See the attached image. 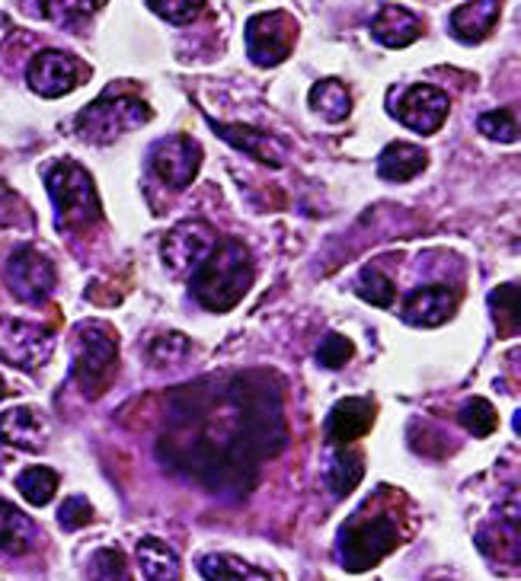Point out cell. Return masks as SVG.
I'll return each instance as SVG.
<instances>
[{
    "instance_id": "5b68a950",
    "label": "cell",
    "mask_w": 521,
    "mask_h": 581,
    "mask_svg": "<svg viewBox=\"0 0 521 581\" xmlns=\"http://www.w3.org/2000/svg\"><path fill=\"white\" fill-rule=\"evenodd\" d=\"M115 371H118L115 332L106 323H83L77 329L75 364H71V377L80 384V390L87 397L106 394Z\"/></svg>"
},
{
    "instance_id": "8992f818",
    "label": "cell",
    "mask_w": 521,
    "mask_h": 581,
    "mask_svg": "<svg viewBox=\"0 0 521 581\" xmlns=\"http://www.w3.org/2000/svg\"><path fill=\"white\" fill-rule=\"evenodd\" d=\"M145 122H150L148 103H141L138 96H125V93H118V96L106 93L77 115L75 128L77 135L90 145H110L118 135L141 128Z\"/></svg>"
},
{
    "instance_id": "52a82bcc",
    "label": "cell",
    "mask_w": 521,
    "mask_h": 581,
    "mask_svg": "<svg viewBox=\"0 0 521 581\" xmlns=\"http://www.w3.org/2000/svg\"><path fill=\"white\" fill-rule=\"evenodd\" d=\"M295 38H298V23L288 13H282V10L257 13L247 23V55L260 68H275L292 55Z\"/></svg>"
},
{
    "instance_id": "8d00e7d4",
    "label": "cell",
    "mask_w": 521,
    "mask_h": 581,
    "mask_svg": "<svg viewBox=\"0 0 521 581\" xmlns=\"http://www.w3.org/2000/svg\"><path fill=\"white\" fill-rule=\"evenodd\" d=\"M7 397V384H3V377H0V400Z\"/></svg>"
},
{
    "instance_id": "ac0fdd59",
    "label": "cell",
    "mask_w": 521,
    "mask_h": 581,
    "mask_svg": "<svg viewBox=\"0 0 521 581\" xmlns=\"http://www.w3.org/2000/svg\"><path fill=\"white\" fill-rule=\"evenodd\" d=\"M372 36L387 48H407L422 36V20L410 13L407 7L384 3L372 20Z\"/></svg>"
},
{
    "instance_id": "e0dca14e",
    "label": "cell",
    "mask_w": 521,
    "mask_h": 581,
    "mask_svg": "<svg viewBox=\"0 0 521 581\" xmlns=\"http://www.w3.org/2000/svg\"><path fill=\"white\" fill-rule=\"evenodd\" d=\"M212 128L222 135L224 141L237 150H243L247 157L260 160L265 167H282L285 163V147L279 145L272 135H265L260 128H250V125H227V122H212Z\"/></svg>"
},
{
    "instance_id": "d590c367",
    "label": "cell",
    "mask_w": 521,
    "mask_h": 581,
    "mask_svg": "<svg viewBox=\"0 0 521 581\" xmlns=\"http://www.w3.org/2000/svg\"><path fill=\"white\" fill-rule=\"evenodd\" d=\"M352 352H355V345L346 335H327L324 345L317 349V362L336 371V367H342V364L352 358Z\"/></svg>"
},
{
    "instance_id": "836d02e7",
    "label": "cell",
    "mask_w": 521,
    "mask_h": 581,
    "mask_svg": "<svg viewBox=\"0 0 521 581\" xmlns=\"http://www.w3.org/2000/svg\"><path fill=\"white\" fill-rule=\"evenodd\" d=\"M186 352H189V342H186V335H180V332H170V335H160V339H154V342H150V349H148L150 362L154 364L180 362Z\"/></svg>"
},
{
    "instance_id": "f546056e",
    "label": "cell",
    "mask_w": 521,
    "mask_h": 581,
    "mask_svg": "<svg viewBox=\"0 0 521 581\" xmlns=\"http://www.w3.org/2000/svg\"><path fill=\"white\" fill-rule=\"evenodd\" d=\"M90 581H135L122 549L103 546L90 556Z\"/></svg>"
},
{
    "instance_id": "6da1fadb",
    "label": "cell",
    "mask_w": 521,
    "mask_h": 581,
    "mask_svg": "<svg viewBox=\"0 0 521 581\" xmlns=\"http://www.w3.org/2000/svg\"><path fill=\"white\" fill-rule=\"evenodd\" d=\"M285 441L275 377L247 371L180 387L160 437V460L212 492L243 495L253 489L262 460L282 454Z\"/></svg>"
},
{
    "instance_id": "5bb4252c",
    "label": "cell",
    "mask_w": 521,
    "mask_h": 581,
    "mask_svg": "<svg viewBox=\"0 0 521 581\" xmlns=\"http://www.w3.org/2000/svg\"><path fill=\"white\" fill-rule=\"evenodd\" d=\"M374 406L365 397H349V400H339L330 409V419H327V441L333 447H352L359 437L369 435V429L374 425Z\"/></svg>"
},
{
    "instance_id": "2e32d148",
    "label": "cell",
    "mask_w": 521,
    "mask_h": 581,
    "mask_svg": "<svg viewBox=\"0 0 521 581\" xmlns=\"http://www.w3.org/2000/svg\"><path fill=\"white\" fill-rule=\"evenodd\" d=\"M48 437V425L33 406H16L0 412V444L16 451H42Z\"/></svg>"
},
{
    "instance_id": "ba28073f",
    "label": "cell",
    "mask_w": 521,
    "mask_h": 581,
    "mask_svg": "<svg viewBox=\"0 0 521 581\" xmlns=\"http://www.w3.org/2000/svg\"><path fill=\"white\" fill-rule=\"evenodd\" d=\"M55 339L38 323L0 317V362L16 371H36L52 358Z\"/></svg>"
},
{
    "instance_id": "9c48e42d",
    "label": "cell",
    "mask_w": 521,
    "mask_h": 581,
    "mask_svg": "<svg viewBox=\"0 0 521 581\" xmlns=\"http://www.w3.org/2000/svg\"><path fill=\"white\" fill-rule=\"evenodd\" d=\"M7 285L13 290V297H20L23 304H42L52 290H55V265L48 262V255H42L36 247H20L7 262Z\"/></svg>"
},
{
    "instance_id": "d6a6232c",
    "label": "cell",
    "mask_w": 521,
    "mask_h": 581,
    "mask_svg": "<svg viewBox=\"0 0 521 581\" xmlns=\"http://www.w3.org/2000/svg\"><path fill=\"white\" fill-rule=\"evenodd\" d=\"M148 7L157 16H163L167 23L183 26V23H192L202 13L205 0H148Z\"/></svg>"
},
{
    "instance_id": "1f68e13d",
    "label": "cell",
    "mask_w": 521,
    "mask_h": 581,
    "mask_svg": "<svg viewBox=\"0 0 521 581\" xmlns=\"http://www.w3.org/2000/svg\"><path fill=\"white\" fill-rule=\"evenodd\" d=\"M457 422L471 432L474 437H486V435H492L496 432V409L489 406L486 400H471V402H464L461 406V412H457Z\"/></svg>"
},
{
    "instance_id": "d6986e66",
    "label": "cell",
    "mask_w": 521,
    "mask_h": 581,
    "mask_svg": "<svg viewBox=\"0 0 521 581\" xmlns=\"http://www.w3.org/2000/svg\"><path fill=\"white\" fill-rule=\"evenodd\" d=\"M499 0H471L464 7H457L448 20L451 26V36L461 38V42H484L492 26L499 23Z\"/></svg>"
},
{
    "instance_id": "4fadbf2b",
    "label": "cell",
    "mask_w": 521,
    "mask_h": 581,
    "mask_svg": "<svg viewBox=\"0 0 521 581\" xmlns=\"http://www.w3.org/2000/svg\"><path fill=\"white\" fill-rule=\"evenodd\" d=\"M448 110H451L448 93H442L439 87H429V83H416L397 100L394 115L416 135H435L445 125Z\"/></svg>"
},
{
    "instance_id": "e575fe53",
    "label": "cell",
    "mask_w": 521,
    "mask_h": 581,
    "mask_svg": "<svg viewBox=\"0 0 521 581\" xmlns=\"http://www.w3.org/2000/svg\"><path fill=\"white\" fill-rule=\"evenodd\" d=\"M90 521H93V505H90L83 495L65 499V505L58 511V524H61L65 531H80V527H87Z\"/></svg>"
},
{
    "instance_id": "603a6c76",
    "label": "cell",
    "mask_w": 521,
    "mask_h": 581,
    "mask_svg": "<svg viewBox=\"0 0 521 581\" xmlns=\"http://www.w3.org/2000/svg\"><path fill=\"white\" fill-rule=\"evenodd\" d=\"M199 572H202V579L208 581H272L269 572H262V569L237 559V556H227V552L202 556L199 559Z\"/></svg>"
},
{
    "instance_id": "30bf717a",
    "label": "cell",
    "mask_w": 521,
    "mask_h": 581,
    "mask_svg": "<svg viewBox=\"0 0 521 581\" xmlns=\"http://www.w3.org/2000/svg\"><path fill=\"white\" fill-rule=\"evenodd\" d=\"M148 160L157 180L180 192V189L192 185L199 167H202V147L186 135H173V138H163L150 147Z\"/></svg>"
},
{
    "instance_id": "484cf974",
    "label": "cell",
    "mask_w": 521,
    "mask_h": 581,
    "mask_svg": "<svg viewBox=\"0 0 521 581\" xmlns=\"http://www.w3.org/2000/svg\"><path fill=\"white\" fill-rule=\"evenodd\" d=\"M16 492L30 502V505H48L58 492V472L48 470V467H30L16 476Z\"/></svg>"
},
{
    "instance_id": "7c38bea8",
    "label": "cell",
    "mask_w": 521,
    "mask_h": 581,
    "mask_svg": "<svg viewBox=\"0 0 521 581\" xmlns=\"http://www.w3.org/2000/svg\"><path fill=\"white\" fill-rule=\"evenodd\" d=\"M83 77H87V68L77 61L75 55L58 52V48L38 52L36 58L30 61V71H26L30 87L45 100H58V96L71 93Z\"/></svg>"
},
{
    "instance_id": "d4e9b609",
    "label": "cell",
    "mask_w": 521,
    "mask_h": 581,
    "mask_svg": "<svg viewBox=\"0 0 521 581\" xmlns=\"http://www.w3.org/2000/svg\"><path fill=\"white\" fill-rule=\"evenodd\" d=\"M362 476H365V460H362V454L352 451V447H336L333 464H330V472H327V482H330L336 499L349 495V492L362 482Z\"/></svg>"
},
{
    "instance_id": "4dcf8cb0",
    "label": "cell",
    "mask_w": 521,
    "mask_h": 581,
    "mask_svg": "<svg viewBox=\"0 0 521 581\" xmlns=\"http://www.w3.org/2000/svg\"><path fill=\"white\" fill-rule=\"evenodd\" d=\"M477 128H480V135L492 138V141H502V145L519 141V115H516V110L484 112L477 118Z\"/></svg>"
},
{
    "instance_id": "83f0119b",
    "label": "cell",
    "mask_w": 521,
    "mask_h": 581,
    "mask_svg": "<svg viewBox=\"0 0 521 581\" xmlns=\"http://www.w3.org/2000/svg\"><path fill=\"white\" fill-rule=\"evenodd\" d=\"M103 7V0H42V13L52 20V23H61V26H77L83 23L90 13H97Z\"/></svg>"
},
{
    "instance_id": "ffe728a7",
    "label": "cell",
    "mask_w": 521,
    "mask_h": 581,
    "mask_svg": "<svg viewBox=\"0 0 521 581\" xmlns=\"http://www.w3.org/2000/svg\"><path fill=\"white\" fill-rule=\"evenodd\" d=\"M426 163H429V153L422 147L397 141V145H387L381 150L377 173H381V180L387 182H410L426 170Z\"/></svg>"
},
{
    "instance_id": "8fae6325",
    "label": "cell",
    "mask_w": 521,
    "mask_h": 581,
    "mask_svg": "<svg viewBox=\"0 0 521 581\" xmlns=\"http://www.w3.org/2000/svg\"><path fill=\"white\" fill-rule=\"evenodd\" d=\"M218 233L212 224L205 220H183L180 227H173L163 240V262L173 275H186L192 272L205 255L215 250Z\"/></svg>"
},
{
    "instance_id": "9a60e30c",
    "label": "cell",
    "mask_w": 521,
    "mask_h": 581,
    "mask_svg": "<svg viewBox=\"0 0 521 581\" xmlns=\"http://www.w3.org/2000/svg\"><path fill=\"white\" fill-rule=\"evenodd\" d=\"M457 310V290L448 285H426L416 288L404 304V320L410 327H442L445 320H451V314Z\"/></svg>"
},
{
    "instance_id": "7a4b0ae2",
    "label": "cell",
    "mask_w": 521,
    "mask_h": 581,
    "mask_svg": "<svg viewBox=\"0 0 521 581\" xmlns=\"http://www.w3.org/2000/svg\"><path fill=\"white\" fill-rule=\"evenodd\" d=\"M253 275L257 269L250 247L237 237H224L192 269V297L212 314H227L243 300V294L253 285Z\"/></svg>"
},
{
    "instance_id": "f1b7e54d",
    "label": "cell",
    "mask_w": 521,
    "mask_h": 581,
    "mask_svg": "<svg viewBox=\"0 0 521 581\" xmlns=\"http://www.w3.org/2000/svg\"><path fill=\"white\" fill-rule=\"evenodd\" d=\"M359 297L362 300H369V304H374V307H394V300H397V285L381 272V269H374V265H369L365 272H362V278H359Z\"/></svg>"
},
{
    "instance_id": "44dd1931",
    "label": "cell",
    "mask_w": 521,
    "mask_h": 581,
    "mask_svg": "<svg viewBox=\"0 0 521 581\" xmlns=\"http://www.w3.org/2000/svg\"><path fill=\"white\" fill-rule=\"evenodd\" d=\"M38 527L7 499H0V549L10 556H23L36 549Z\"/></svg>"
},
{
    "instance_id": "277c9868",
    "label": "cell",
    "mask_w": 521,
    "mask_h": 581,
    "mask_svg": "<svg viewBox=\"0 0 521 581\" xmlns=\"http://www.w3.org/2000/svg\"><path fill=\"white\" fill-rule=\"evenodd\" d=\"M45 189L55 205L58 230H77L100 220V198L90 173L75 160H58L45 173Z\"/></svg>"
},
{
    "instance_id": "cb8c5ba5",
    "label": "cell",
    "mask_w": 521,
    "mask_h": 581,
    "mask_svg": "<svg viewBox=\"0 0 521 581\" xmlns=\"http://www.w3.org/2000/svg\"><path fill=\"white\" fill-rule=\"evenodd\" d=\"M310 110L324 115L327 122H346L352 112V96L346 90V83L339 80H320L310 90Z\"/></svg>"
},
{
    "instance_id": "4316f807",
    "label": "cell",
    "mask_w": 521,
    "mask_h": 581,
    "mask_svg": "<svg viewBox=\"0 0 521 581\" xmlns=\"http://www.w3.org/2000/svg\"><path fill=\"white\" fill-rule=\"evenodd\" d=\"M489 307H492V320L499 327V335L512 339L519 332V288L516 285H502L489 294Z\"/></svg>"
},
{
    "instance_id": "7402d4cb",
    "label": "cell",
    "mask_w": 521,
    "mask_h": 581,
    "mask_svg": "<svg viewBox=\"0 0 521 581\" xmlns=\"http://www.w3.org/2000/svg\"><path fill=\"white\" fill-rule=\"evenodd\" d=\"M138 566L148 581H180V556L173 546H167L160 537H141L138 540Z\"/></svg>"
},
{
    "instance_id": "3957f363",
    "label": "cell",
    "mask_w": 521,
    "mask_h": 581,
    "mask_svg": "<svg viewBox=\"0 0 521 581\" xmlns=\"http://www.w3.org/2000/svg\"><path fill=\"white\" fill-rule=\"evenodd\" d=\"M400 537H404L400 517L390 509L372 511L369 502L339 527L336 559L346 572H369L400 546Z\"/></svg>"
}]
</instances>
